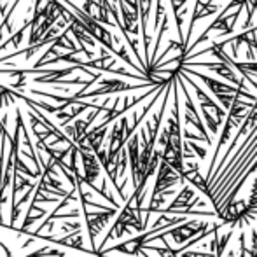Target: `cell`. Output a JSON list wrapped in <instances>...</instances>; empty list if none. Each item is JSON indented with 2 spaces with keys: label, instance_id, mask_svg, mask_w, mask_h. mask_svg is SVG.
Wrapping results in <instances>:
<instances>
[{
  "label": "cell",
  "instance_id": "cell-6",
  "mask_svg": "<svg viewBox=\"0 0 257 257\" xmlns=\"http://www.w3.org/2000/svg\"><path fill=\"white\" fill-rule=\"evenodd\" d=\"M28 27H30V20L25 21V25L20 28V30H18V34H16V35H13V37H11L9 41H6L4 44H0V51H2V49H6L7 46H18V44H20L21 39H23V35H25V32H27V28H28Z\"/></svg>",
  "mask_w": 257,
  "mask_h": 257
},
{
  "label": "cell",
  "instance_id": "cell-9",
  "mask_svg": "<svg viewBox=\"0 0 257 257\" xmlns=\"http://www.w3.org/2000/svg\"><path fill=\"white\" fill-rule=\"evenodd\" d=\"M247 245H245V233H240V255L238 257H247Z\"/></svg>",
  "mask_w": 257,
  "mask_h": 257
},
{
  "label": "cell",
  "instance_id": "cell-2",
  "mask_svg": "<svg viewBox=\"0 0 257 257\" xmlns=\"http://www.w3.org/2000/svg\"><path fill=\"white\" fill-rule=\"evenodd\" d=\"M179 182H186V180L180 177V173H177L168 163H165L161 159L158 165V175H156V184H154V191H153V196L156 194H161L168 189H173Z\"/></svg>",
  "mask_w": 257,
  "mask_h": 257
},
{
  "label": "cell",
  "instance_id": "cell-7",
  "mask_svg": "<svg viewBox=\"0 0 257 257\" xmlns=\"http://www.w3.org/2000/svg\"><path fill=\"white\" fill-rule=\"evenodd\" d=\"M187 146H189L191 149H193V153H196V154H198V158H200L201 161H203V159L206 158V149H203V147L196 146L194 142H187Z\"/></svg>",
  "mask_w": 257,
  "mask_h": 257
},
{
  "label": "cell",
  "instance_id": "cell-5",
  "mask_svg": "<svg viewBox=\"0 0 257 257\" xmlns=\"http://www.w3.org/2000/svg\"><path fill=\"white\" fill-rule=\"evenodd\" d=\"M194 196H196L194 187L191 186V184H184L182 191L177 194V198L172 201V205L166 206V208H161L159 213H166V215H168L172 210H191V201H193Z\"/></svg>",
  "mask_w": 257,
  "mask_h": 257
},
{
  "label": "cell",
  "instance_id": "cell-3",
  "mask_svg": "<svg viewBox=\"0 0 257 257\" xmlns=\"http://www.w3.org/2000/svg\"><path fill=\"white\" fill-rule=\"evenodd\" d=\"M149 84H126L122 81H117V79H105V81L100 82V86L96 89H93L91 93H81V95L75 96V100L79 98H93V96H100V95H110V93H119V91H132V89H139V88H146Z\"/></svg>",
  "mask_w": 257,
  "mask_h": 257
},
{
  "label": "cell",
  "instance_id": "cell-4",
  "mask_svg": "<svg viewBox=\"0 0 257 257\" xmlns=\"http://www.w3.org/2000/svg\"><path fill=\"white\" fill-rule=\"evenodd\" d=\"M77 153L81 154L82 159V168H84V175H81L82 184L91 187L95 193H98V189L95 187V180L100 177V161L95 156V153H89V151H81L77 149Z\"/></svg>",
  "mask_w": 257,
  "mask_h": 257
},
{
  "label": "cell",
  "instance_id": "cell-8",
  "mask_svg": "<svg viewBox=\"0 0 257 257\" xmlns=\"http://www.w3.org/2000/svg\"><path fill=\"white\" fill-rule=\"evenodd\" d=\"M180 257H213V254H206V252H193V250H187L186 248V252H180Z\"/></svg>",
  "mask_w": 257,
  "mask_h": 257
},
{
  "label": "cell",
  "instance_id": "cell-1",
  "mask_svg": "<svg viewBox=\"0 0 257 257\" xmlns=\"http://www.w3.org/2000/svg\"><path fill=\"white\" fill-rule=\"evenodd\" d=\"M203 229H208V222H200V220H194L191 219L189 220H184V222L177 224L175 227H168V231H166V234L168 236H172V240L175 241L177 245H182L186 243V241H189L191 238H194L196 234H200Z\"/></svg>",
  "mask_w": 257,
  "mask_h": 257
}]
</instances>
